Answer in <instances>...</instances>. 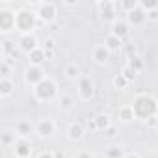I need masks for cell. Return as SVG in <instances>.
Returning <instances> with one entry per match:
<instances>
[{
    "label": "cell",
    "instance_id": "obj_1",
    "mask_svg": "<svg viewBox=\"0 0 158 158\" xmlns=\"http://www.w3.org/2000/svg\"><path fill=\"white\" fill-rule=\"evenodd\" d=\"M130 106H132L136 117L149 119V117H152V115L156 114V110H158V101H156L152 95H149V93H139V95H136V99L132 101Z\"/></svg>",
    "mask_w": 158,
    "mask_h": 158
},
{
    "label": "cell",
    "instance_id": "obj_2",
    "mask_svg": "<svg viewBox=\"0 0 158 158\" xmlns=\"http://www.w3.org/2000/svg\"><path fill=\"white\" fill-rule=\"evenodd\" d=\"M35 17H37V13H32V11H28V10H23V11L15 13V28H17L23 35L30 34V32L35 28Z\"/></svg>",
    "mask_w": 158,
    "mask_h": 158
},
{
    "label": "cell",
    "instance_id": "obj_3",
    "mask_svg": "<svg viewBox=\"0 0 158 158\" xmlns=\"http://www.w3.org/2000/svg\"><path fill=\"white\" fill-rule=\"evenodd\" d=\"M34 95L39 101H52L56 97V84L50 80V78H45L43 82H39L34 88Z\"/></svg>",
    "mask_w": 158,
    "mask_h": 158
},
{
    "label": "cell",
    "instance_id": "obj_4",
    "mask_svg": "<svg viewBox=\"0 0 158 158\" xmlns=\"http://www.w3.org/2000/svg\"><path fill=\"white\" fill-rule=\"evenodd\" d=\"M24 78H26V82L28 84H32L34 88L39 84V82H43L45 80V73L41 71V67H37V65H30L28 69H26V74H24Z\"/></svg>",
    "mask_w": 158,
    "mask_h": 158
},
{
    "label": "cell",
    "instance_id": "obj_5",
    "mask_svg": "<svg viewBox=\"0 0 158 158\" xmlns=\"http://www.w3.org/2000/svg\"><path fill=\"white\" fill-rule=\"evenodd\" d=\"M78 95H80L82 101H89L93 97V82L88 76H82L78 80Z\"/></svg>",
    "mask_w": 158,
    "mask_h": 158
},
{
    "label": "cell",
    "instance_id": "obj_6",
    "mask_svg": "<svg viewBox=\"0 0 158 158\" xmlns=\"http://www.w3.org/2000/svg\"><path fill=\"white\" fill-rule=\"evenodd\" d=\"M145 19H147V11H145L141 6H138V8H134L132 11L127 13V23H128V24H134V26L143 24Z\"/></svg>",
    "mask_w": 158,
    "mask_h": 158
},
{
    "label": "cell",
    "instance_id": "obj_7",
    "mask_svg": "<svg viewBox=\"0 0 158 158\" xmlns=\"http://www.w3.org/2000/svg\"><path fill=\"white\" fill-rule=\"evenodd\" d=\"M37 17L45 23H50L54 17H56V4L52 2H45L39 6V11H37Z\"/></svg>",
    "mask_w": 158,
    "mask_h": 158
},
{
    "label": "cell",
    "instance_id": "obj_8",
    "mask_svg": "<svg viewBox=\"0 0 158 158\" xmlns=\"http://www.w3.org/2000/svg\"><path fill=\"white\" fill-rule=\"evenodd\" d=\"M99 10H101L104 21H114V23L117 21L115 19V15H117V4H114V2H101Z\"/></svg>",
    "mask_w": 158,
    "mask_h": 158
},
{
    "label": "cell",
    "instance_id": "obj_9",
    "mask_svg": "<svg viewBox=\"0 0 158 158\" xmlns=\"http://www.w3.org/2000/svg\"><path fill=\"white\" fill-rule=\"evenodd\" d=\"M19 45H21V48L24 50V52H32V50H35L37 48V39H35V35L34 34H26V35H23L21 37V41H19Z\"/></svg>",
    "mask_w": 158,
    "mask_h": 158
},
{
    "label": "cell",
    "instance_id": "obj_10",
    "mask_svg": "<svg viewBox=\"0 0 158 158\" xmlns=\"http://www.w3.org/2000/svg\"><path fill=\"white\" fill-rule=\"evenodd\" d=\"M91 128H93V130H102V132H106V130L110 128V117H108L106 114L97 115V117L93 119V123H91Z\"/></svg>",
    "mask_w": 158,
    "mask_h": 158
},
{
    "label": "cell",
    "instance_id": "obj_11",
    "mask_svg": "<svg viewBox=\"0 0 158 158\" xmlns=\"http://www.w3.org/2000/svg\"><path fill=\"white\" fill-rule=\"evenodd\" d=\"M54 128H56V125H54L50 119H43V121H39V125H37V134H39L41 138H47V136L54 134Z\"/></svg>",
    "mask_w": 158,
    "mask_h": 158
},
{
    "label": "cell",
    "instance_id": "obj_12",
    "mask_svg": "<svg viewBox=\"0 0 158 158\" xmlns=\"http://www.w3.org/2000/svg\"><path fill=\"white\" fill-rule=\"evenodd\" d=\"M108 58H110V50L106 48V45H97V47H93V60H95L97 63H104Z\"/></svg>",
    "mask_w": 158,
    "mask_h": 158
},
{
    "label": "cell",
    "instance_id": "obj_13",
    "mask_svg": "<svg viewBox=\"0 0 158 158\" xmlns=\"http://www.w3.org/2000/svg\"><path fill=\"white\" fill-rule=\"evenodd\" d=\"M28 58H30V65H41L45 60H47V54H45V48L43 47H37L35 50H32L30 54H28Z\"/></svg>",
    "mask_w": 158,
    "mask_h": 158
},
{
    "label": "cell",
    "instance_id": "obj_14",
    "mask_svg": "<svg viewBox=\"0 0 158 158\" xmlns=\"http://www.w3.org/2000/svg\"><path fill=\"white\" fill-rule=\"evenodd\" d=\"M128 30H130V24L127 21H115L114 26H112V34L117 35V37H121V39L128 34Z\"/></svg>",
    "mask_w": 158,
    "mask_h": 158
},
{
    "label": "cell",
    "instance_id": "obj_15",
    "mask_svg": "<svg viewBox=\"0 0 158 158\" xmlns=\"http://www.w3.org/2000/svg\"><path fill=\"white\" fill-rule=\"evenodd\" d=\"M0 28L2 30L15 28V15H11L8 11H0Z\"/></svg>",
    "mask_w": 158,
    "mask_h": 158
},
{
    "label": "cell",
    "instance_id": "obj_16",
    "mask_svg": "<svg viewBox=\"0 0 158 158\" xmlns=\"http://www.w3.org/2000/svg\"><path fill=\"white\" fill-rule=\"evenodd\" d=\"M104 45H106V48H108L110 52H115V50H119V48L123 47V39L117 37V35H114V34H110V35L106 37Z\"/></svg>",
    "mask_w": 158,
    "mask_h": 158
},
{
    "label": "cell",
    "instance_id": "obj_17",
    "mask_svg": "<svg viewBox=\"0 0 158 158\" xmlns=\"http://www.w3.org/2000/svg\"><path fill=\"white\" fill-rule=\"evenodd\" d=\"M32 132V123L30 121H19L15 125V134L21 136V138H28Z\"/></svg>",
    "mask_w": 158,
    "mask_h": 158
},
{
    "label": "cell",
    "instance_id": "obj_18",
    "mask_svg": "<svg viewBox=\"0 0 158 158\" xmlns=\"http://www.w3.org/2000/svg\"><path fill=\"white\" fill-rule=\"evenodd\" d=\"M30 154H32V149L26 141H19L15 145V156L17 158H30Z\"/></svg>",
    "mask_w": 158,
    "mask_h": 158
},
{
    "label": "cell",
    "instance_id": "obj_19",
    "mask_svg": "<svg viewBox=\"0 0 158 158\" xmlns=\"http://www.w3.org/2000/svg\"><path fill=\"white\" fill-rule=\"evenodd\" d=\"M117 115H119V119H121V121H125V123H128V121H132V119L136 117V114H134V110H132V106H130V104H128V106L119 108V110H117Z\"/></svg>",
    "mask_w": 158,
    "mask_h": 158
},
{
    "label": "cell",
    "instance_id": "obj_20",
    "mask_svg": "<svg viewBox=\"0 0 158 158\" xmlns=\"http://www.w3.org/2000/svg\"><path fill=\"white\" fill-rule=\"evenodd\" d=\"M15 89V84L10 80V78H2V82H0V95L2 97H10Z\"/></svg>",
    "mask_w": 158,
    "mask_h": 158
},
{
    "label": "cell",
    "instance_id": "obj_21",
    "mask_svg": "<svg viewBox=\"0 0 158 158\" xmlns=\"http://www.w3.org/2000/svg\"><path fill=\"white\" fill-rule=\"evenodd\" d=\"M67 134H69V138L74 139V141H76V139H82V136H84V128H82L80 123H74V125L69 127V132H67Z\"/></svg>",
    "mask_w": 158,
    "mask_h": 158
},
{
    "label": "cell",
    "instance_id": "obj_22",
    "mask_svg": "<svg viewBox=\"0 0 158 158\" xmlns=\"http://www.w3.org/2000/svg\"><path fill=\"white\" fill-rule=\"evenodd\" d=\"M106 156H108V158H125L123 147H119V145H110V147L106 149Z\"/></svg>",
    "mask_w": 158,
    "mask_h": 158
},
{
    "label": "cell",
    "instance_id": "obj_23",
    "mask_svg": "<svg viewBox=\"0 0 158 158\" xmlns=\"http://www.w3.org/2000/svg\"><path fill=\"white\" fill-rule=\"evenodd\" d=\"M127 65H128V67H132L136 73L143 69V63L139 61V58H138V56H128V61H127Z\"/></svg>",
    "mask_w": 158,
    "mask_h": 158
},
{
    "label": "cell",
    "instance_id": "obj_24",
    "mask_svg": "<svg viewBox=\"0 0 158 158\" xmlns=\"http://www.w3.org/2000/svg\"><path fill=\"white\" fill-rule=\"evenodd\" d=\"M58 102H60V108H61V110H71V108H73V99H71L69 95H60Z\"/></svg>",
    "mask_w": 158,
    "mask_h": 158
},
{
    "label": "cell",
    "instance_id": "obj_25",
    "mask_svg": "<svg viewBox=\"0 0 158 158\" xmlns=\"http://www.w3.org/2000/svg\"><path fill=\"white\" fill-rule=\"evenodd\" d=\"M78 74H80V71H78V67L74 63H69L65 67V76L67 78H78Z\"/></svg>",
    "mask_w": 158,
    "mask_h": 158
},
{
    "label": "cell",
    "instance_id": "obj_26",
    "mask_svg": "<svg viewBox=\"0 0 158 158\" xmlns=\"http://www.w3.org/2000/svg\"><path fill=\"white\" fill-rule=\"evenodd\" d=\"M128 84H130V82L127 80V78H125L123 74H117V76L114 78V86H115L117 89H123V88H127Z\"/></svg>",
    "mask_w": 158,
    "mask_h": 158
},
{
    "label": "cell",
    "instance_id": "obj_27",
    "mask_svg": "<svg viewBox=\"0 0 158 158\" xmlns=\"http://www.w3.org/2000/svg\"><path fill=\"white\" fill-rule=\"evenodd\" d=\"M139 6L149 13V11H154L158 10V0H151V2H147V0H143V2H139Z\"/></svg>",
    "mask_w": 158,
    "mask_h": 158
},
{
    "label": "cell",
    "instance_id": "obj_28",
    "mask_svg": "<svg viewBox=\"0 0 158 158\" xmlns=\"http://www.w3.org/2000/svg\"><path fill=\"white\" fill-rule=\"evenodd\" d=\"M121 74H123V76L127 78V80H128V82H132V80H134V76H136L138 73H136V71H134L132 67H128V65H125V67H123V71H121Z\"/></svg>",
    "mask_w": 158,
    "mask_h": 158
},
{
    "label": "cell",
    "instance_id": "obj_29",
    "mask_svg": "<svg viewBox=\"0 0 158 158\" xmlns=\"http://www.w3.org/2000/svg\"><path fill=\"white\" fill-rule=\"evenodd\" d=\"M43 48H45V50H54V48H56V41H54L52 37H47V39L43 41Z\"/></svg>",
    "mask_w": 158,
    "mask_h": 158
},
{
    "label": "cell",
    "instance_id": "obj_30",
    "mask_svg": "<svg viewBox=\"0 0 158 158\" xmlns=\"http://www.w3.org/2000/svg\"><path fill=\"white\" fill-rule=\"evenodd\" d=\"M2 141H4V145L11 143V136H10V132H4V136H2Z\"/></svg>",
    "mask_w": 158,
    "mask_h": 158
},
{
    "label": "cell",
    "instance_id": "obj_31",
    "mask_svg": "<svg viewBox=\"0 0 158 158\" xmlns=\"http://www.w3.org/2000/svg\"><path fill=\"white\" fill-rule=\"evenodd\" d=\"M104 134H106L108 138H114V136H115V128H114V127H110V128H108V130H106Z\"/></svg>",
    "mask_w": 158,
    "mask_h": 158
},
{
    "label": "cell",
    "instance_id": "obj_32",
    "mask_svg": "<svg viewBox=\"0 0 158 158\" xmlns=\"http://www.w3.org/2000/svg\"><path fill=\"white\" fill-rule=\"evenodd\" d=\"M147 17H151L152 21H156V19H158V10H154V11H149V13H147Z\"/></svg>",
    "mask_w": 158,
    "mask_h": 158
},
{
    "label": "cell",
    "instance_id": "obj_33",
    "mask_svg": "<svg viewBox=\"0 0 158 158\" xmlns=\"http://www.w3.org/2000/svg\"><path fill=\"white\" fill-rule=\"evenodd\" d=\"M147 123H151L152 127H154V125H158V119H156V115H152V117H149V119H147Z\"/></svg>",
    "mask_w": 158,
    "mask_h": 158
},
{
    "label": "cell",
    "instance_id": "obj_34",
    "mask_svg": "<svg viewBox=\"0 0 158 158\" xmlns=\"http://www.w3.org/2000/svg\"><path fill=\"white\" fill-rule=\"evenodd\" d=\"M39 158H54V152H43Z\"/></svg>",
    "mask_w": 158,
    "mask_h": 158
},
{
    "label": "cell",
    "instance_id": "obj_35",
    "mask_svg": "<svg viewBox=\"0 0 158 158\" xmlns=\"http://www.w3.org/2000/svg\"><path fill=\"white\" fill-rule=\"evenodd\" d=\"M54 158H65V154H63V152H60V151H58V152H54Z\"/></svg>",
    "mask_w": 158,
    "mask_h": 158
},
{
    "label": "cell",
    "instance_id": "obj_36",
    "mask_svg": "<svg viewBox=\"0 0 158 158\" xmlns=\"http://www.w3.org/2000/svg\"><path fill=\"white\" fill-rule=\"evenodd\" d=\"M78 158H91L88 152H82V154H78Z\"/></svg>",
    "mask_w": 158,
    "mask_h": 158
},
{
    "label": "cell",
    "instance_id": "obj_37",
    "mask_svg": "<svg viewBox=\"0 0 158 158\" xmlns=\"http://www.w3.org/2000/svg\"><path fill=\"white\" fill-rule=\"evenodd\" d=\"M125 158H139V156H138V154H127Z\"/></svg>",
    "mask_w": 158,
    "mask_h": 158
}]
</instances>
